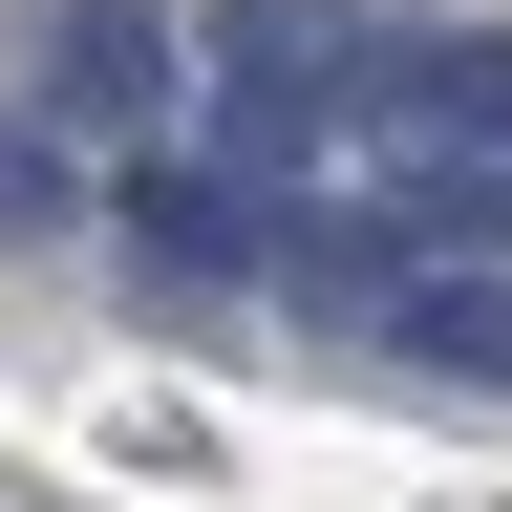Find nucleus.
<instances>
[{
    "mask_svg": "<svg viewBox=\"0 0 512 512\" xmlns=\"http://www.w3.org/2000/svg\"><path fill=\"white\" fill-rule=\"evenodd\" d=\"M363 0H214V22H192V64H214V150H320V128H342V86H363Z\"/></svg>",
    "mask_w": 512,
    "mask_h": 512,
    "instance_id": "nucleus-1",
    "label": "nucleus"
},
{
    "mask_svg": "<svg viewBox=\"0 0 512 512\" xmlns=\"http://www.w3.org/2000/svg\"><path fill=\"white\" fill-rule=\"evenodd\" d=\"M107 235L150 256V278H256V192H235V171H171V150L107 171Z\"/></svg>",
    "mask_w": 512,
    "mask_h": 512,
    "instance_id": "nucleus-5",
    "label": "nucleus"
},
{
    "mask_svg": "<svg viewBox=\"0 0 512 512\" xmlns=\"http://www.w3.org/2000/svg\"><path fill=\"white\" fill-rule=\"evenodd\" d=\"M342 342L406 363V384H448V406H512V278H491V256H406Z\"/></svg>",
    "mask_w": 512,
    "mask_h": 512,
    "instance_id": "nucleus-4",
    "label": "nucleus"
},
{
    "mask_svg": "<svg viewBox=\"0 0 512 512\" xmlns=\"http://www.w3.org/2000/svg\"><path fill=\"white\" fill-rule=\"evenodd\" d=\"M171 107H192V22H171V0H43L22 128H64V150H150Z\"/></svg>",
    "mask_w": 512,
    "mask_h": 512,
    "instance_id": "nucleus-2",
    "label": "nucleus"
},
{
    "mask_svg": "<svg viewBox=\"0 0 512 512\" xmlns=\"http://www.w3.org/2000/svg\"><path fill=\"white\" fill-rule=\"evenodd\" d=\"M64 214H86V150H64V128H22V107H0V235H64Z\"/></svg>",
    "mask_w": 512,
    "mask_h": 512,
    "instance_id": "nucleus-6",
    "label": "nucleus"
},
{
    "mask_svg": "<svg viewBox=\"0 0 512 512\" xmlns=\"http://www.w3.org/2000/svg\"><path fill=\"white\" fill-rule=\"evenodd\" d=\"M342 128H384V150H512V22H384Z\"/></svg>",
    "mask_w": 512,
    "mask_h": 512,
    "instance_id": "nucleus-3",
    "label": "nucleus"
}]
</instances>
